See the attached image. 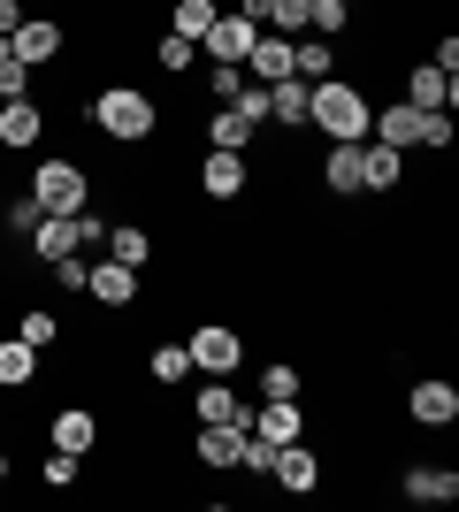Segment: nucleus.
Masks as SVG:
<instances>
[{
  "instance_id": "41",
  "label": "nucleus",
  "mask_w": 459,
  "mask_h": 512,
  "mask_svg": "<svg viewBox=\"0 0 459 512\" xmlns=\"http://www.w3.org/2000/svg\"><path fill=\"white\" fill-rule=\"evenodd\" d=\"M0 62H8V39H0Z\"/></svg>"
},
{
  "instance_id": "29",
  "label": "nucleus",
  "mask_w": 459,
  "mask_h": 512,
  "mask_svg": "<svg viewBox=\"0 0 459 512\" xmlns=\"http://www.w3.org/2000/svg\"><path fill=\"white\" fill-rule=\"evenodd\" d=\"M39 222H46V207H39V199H31V192L0 199V230H8V237H31V230H39Z\"/></svg>"
},
{
  "instance_id": "36",
  "label": "nucleus",
  "mask_w": 459,
  "mask_h": 512,
  "mask_svg": "<svg viewBox=\"0 0 459 512\" xmlns=\"http://www.w3.org/2000/svg\"><path fill=\"white\" fill-rule=\"evenodd\" d=\"M222 107H238L245 123H268V85H253V77H245V85H238V100H222Z\"/></svg>"
},
{
  "instance_id": "34",
  "label": "nucleus",
  "mask_w": 459,
  "mask_h": 512,
  "mask_svg": "<svg viewBox=\"0 0 459 512\" xmlns=\"http://www.w3.org/2000/svg\"><path fill=\"white\" fill-rule=\"evenodd\" d=\"M39 482H46V490H77V451H46Z\"/></svg>"
},
{
  "instance_id": "33",
  "label": "nucleus",
  "mask_w": 459,
  "mask_h": 512,
  "mask_svg": "<svg viewBox=\"0 0 459 512\" xmlns=\"http://www.w3.org/2000/svg\"><path fill=\"white\" fill-rule=\"evenodd\" d=\"M299 390H306V375L291 360H268L261 367V398H299Z\"/></svg>"
},
{
  "instance_id": "2",
  "label": "nucleus",
  "mask_w": 459,
  "mask_h": 512,
  "mask_svg": "<svg viewBox=\"0 0 459 512\" xmlns=\"http://www.w3.org/2000/svg\"><path fill=\"white\" fill-rule=\"evenodd\" d=\"M92 130H100L108 146H146L153 130H161V107L138 85H100L92 92Z\"/></svg>"
},
{
  "instance_id": "32",
  "label": "nucleus",
  "mask_w": 459,
  "mask_h": 512,
  "mask_svg": "<svg viewBox=\"0 0 459 512\" xmlns=\"http://www.w3.org/2000/svg\"><path fill=\"white\" fill-rule=\"evenodd\" d=\"M261 31H276V39H299V31H306V0H268Z\"/></svg>"
},
{
  "instance_id": "20",
  "label": "nucleus",
  "mask_w": 459,
  "mask_h": 512,
  "mask_svg": "<svg viewBox=\"0 0 459 512\" xmlns=\"http://www.w3.org/2000/svg\"><path fill=\"white\" fill-rule=\"evenodd\" d=\"M291 77H299V85H322V77H337V46L314 39V31H299V39H291Z\"/></svg>"
},
{
  "instance_id": "27",
  "label": "nucleus",
  "mask_w": 459,
  "mask_h": 512,
  "mask_svg": "<svg viewBox=\"0 0 459 512\" xmlns=\"http://www.w3.org/2000/svg\"><path fill=\"white\" fill-rule=\"evenodd\" d=\"M108 260H123V268H138V276H146V260H153V237L138 230V222H115V230H108Z\"/></svg>"
},
{
  "instance_id": "37",
  "label": "nucleus",
  "mask_w": 459,
  "mask_h": 512,
  "mask_svg": "<svg viewBox=\"0 0 459 512\" xmlns=\"http://www.w3.org/2000/svg\"><path fill=\"white\" fill-rule=\"evenodd\" d=\"M238 85H245V69H238V62H215V69H207V92H215V107H222V100H238Z\"/></svg>"
},
{
  "instance_id": "35",
  "label": "nucleus",
  "mask_w": 459,
  "mask_h": 512,
  "mask_svg": "<svg viewBox=\"0 0 459 512\" xmlns=\"http://www.w3.org/2000/svg\"><path fill=\"white\" fill-rule=\"evenodd\" d=\"M31 77H39V69L16 62V46H8V62H0V100H23V92H31Z\"/></svg>"
},
{
  "instance_id": "15",
  "label": "nucleus",
  "mask_w": 459,
  "mask_h": 512,
  "mask_svg": "<svg viewBox=\"0 0 459 512\" xmlns=\"http://www.w3.org/2000/svg\"><path fill=\"white\" fill-rule=\"evenodd\" d=\"M245 398L230 390V375H199V398H192V421H238L245 428Z\"/></svg>"
},
{
  "instance_id": "5",
  "label": "nucleus",
  "mask_w": 459,
  "mask_h": 512,
  "mask_svg": "<svg viewBox=\"0 0 459 512\" xmlns=\"http://www.w3.org/2000/svg\"><path fill=\"white\" fill-rule=\"evenodd\" d=\"M192 451H199V467H207V474H238L245 428L238 421H192Z\"/></svg>"
},
{
  "instance_id": "12",
  "label": "nucleus",
  "mask_w": 459,
  "mask_h": 512,
  "mask_svg": "<svg viewBox=\"0 0 459 512\" xmlns=\"http://www.w3.org/2000/svg\"><path fill=\"white\" fill-rule=\"evenodd\" d=\"M8 46H16V62L46 69V62H62L69 31H62V23H54V16H23V23H16V39H8Z\"/></svg>"
},
{
  "instance_id": "8",
  "label": "nucleus",
  "mask_w": 459,
  "mask_h": 512,
  "mask_svg": "<svg viewBox=\"0 0 459 512\" xmlns=\"http://www.w3.org/2000/svg\"><path fill=\"white\" fill-rule=\"evenodd\" d=\"M46 138V107L23 92V100H0V153H39Z\"/></svg>"
},
{
  "instance_id": "24",
  "label": "nucleus",
  "mask_w": 459,
  "mask_h": 512,
  "mask_svg": "<svg viewBox=\"0 0 459 512\" xmlns=\"http://www.w3.org/2000/svg\"><path fill=\"white\" fill-rule=\"evenodd\" d=\"M215 16H222V0H176V8H169V31L199 46L207 31H215Z\"/></svg>"
},
{
  "instance_id": "30",
  "label": "nucleus",
  "mask_w": 459,
  "mask_h": 512,
  "mask_svg": "<svg viewBox=\"0 0 459 512\" xmlns=\"http://www.w3.org/2000/svg\"><path fill=\"white\" fill-rule=\"evenodd\" d=\"M16 337L31 344V352H54V337H62V321L46 314V306H23V321H16Z\"/></svg>"
},
{
  "instance_id": "26",
  "label": "nucleus",
  "mask_w": 459,
  "mask_h": 512,
  "mask_svg": "<svg viewBox=\"0 0 459 512\" xmlns=\"http://www.w3.org/2000/svg\"><path fill=\"white\" fill-rule=\"evenodd\" d=\"M31 253L39 260H69L77 253V222H69V214H46L39 230H31Z\"/></svg>"
},
{
  "instance_id": "11",
  "label": "nucleus",
  "mask_w": 459,
  "mask_h": 512,
  "mask_svg": "<svg viewBox=\"0 0 459 512\" xmlns=\"http://www.w3.org/2000/svg\"><path fill=\"white\" fill-rule=\"evenodd\" d=\"M245 184H253L245 153H215V146H207V161H199V192L215 199V207H230V199H245Z\"/></svg>"
},
{
  "instance_id": "38",
  "label": "nucleus",
  "mask_w": 459,
  "mask_h": 512,
  "mask_svg": "<svg viewBox=\"0 0 459 512\" xmlns=\"http://www.w3.org/2000/svg\"><path fill=\"white\" fill-rule=\"evenodd\" d=\"M46 268H54V283H62V291H77V299H85V253H69V260H46Z\"/></svg>"
},
{
  "instance_id": "1",
  "label": "nucleus",
  "mask_w": 459,
  "mask_h": 512,
  "mask_svg": "<svg viewBox=\"0 0 459 512\" xmlns=\"http://www.w3.org/2000/svg\"><path fill=\"white\" fill-rule=\"evenodd\" d=\"M368 115L375 100L352 77H322L314 100H306V130H322V146H352V138H368Z\"/></svg>"
},
{
  "instance_id": "25",
  "label": "nucleus",
  "mask_w": 459,
  "mask_h": 512,
  "mask_svg": "<svg viewBox=\"0 0 459 512\" xmlns=\"http://www.w3.org/2000/svg\"><path fill=\"white\" fill-rule=\"evenodd\" d=\"M23 383H39V352L23 337H0V390H23Z\"/></svg>"
},
{
  "instance_id": "22",
  "label": "nucleus",
  "mask_w": 459,
  "mask_h": 512,
  "mask_svg": "<svg viewBox=\"0 0 459 512\" xmlns=\"http://www.w3.org/2000/svg\"><path fill=\"white\" fill-rule=\"evenodd\" d=\"M253 138H261V123H245L238 107H215V115H207V146L215 153H245Z\"/></svg>"
},
{
  "instance_id": "23",
  "label": "nucleus",
  "mask_w": 459,
  "mask_h": 512,
  "mask_svg": "<svg viewBox=\"0 0 459 512\" xmlns=\"http://www.w3.org/2000/svg\"><path fill=\"white\" fill-rule=\"evenodd\" d=\"M360 169H368V192H391V184H406V153L368 138V146H360Z\"/></svg>"
},
{
  "instance_id": "7",
  "label": "nucleus",
  "mask_w": 459,
  "mask_h": 512,
  "mask_svg": "<svg viewBox=\"0 0 459 512\" xmlns=\"http://www.w3.org/2000/svg\"><path fill=\"white\" fill-rule=\"evenodd\" d=\"M85 299L108 306V314L138 306V268H123V260H85Z\"/></svg>"
},
{
  "instance_id": "16",
  "label": "nucleus",
  "mask_w": 459,
  "mask_h": 512,
  "mask_svg": "<svg viewBox=\"0 0 459 512\" xmlns=\"http://www.w3.org/2000/svg\"><path fill=\"white\" fill-rule=\"evenodd\" d=\"M46 436H54V451H77V459H85V451L100 444V413L92 406H62L54 421H46Z\"/></svg>"
},
{
  "instance_id": "39",
  "label": "nucleus",
  "mask_w": 459,
  "mask_h": 512,
  "mask_svg": "<svg viewBox=\"0 0 459 512\" xmlns=\"http://www.w3.org/2000/svg\"><path fill=\"white\" fill-rule=\"evenodd\" d=\"M69 222H77V253H85V245H108V222H100L92 207H77Z\"/></svg>"
},
{
  "instance_id": "17",
  "label": "nucleus",
  "mask_w": 459,
  "mask_h": 512,
  "mask_svg": "<svg viewBox=\"0 0 459 512\" xmlns=\"http://www.w3.org/2000/svg\"><path fill=\"white\" fill-rule=\"evenodd\" d=\"M360 146H368V138H352V146H329V153H322V184H329L337 199L368 192V169H360Z\"/></svg>"
},
{
  "instance_id": "21",
  "label": "nucleus",
  "mask_w": 459,
  "mask_h": 512,
  "mask_svg": "<svg viewBox=\"0 0 459 512\" xmlns=\"http://www.w3.org/2000/svg\"><path fill=\"white\" fill-rule=\"evenodd\" d=\"M306 100H314V85H299V77L268 85V123L276 130H306Z\"/></svg>"
},
{
  "instance_id": "19",
  "label": "nucleus",
  "mask_w": 459,
  "mask_h": 512,
  "mask_svg": "<svg viewBox=\"0 0 459 512\" xmlns=\"http://www.w3.org/2000/svg\"><path fill=\"white\" fill-rule=\"evenodd\" d=\"M398 490L414 497V505H452V497H459V467H406V474H398Z\"/></svg>"
},
{
  "instance_id": "28",
  "label": "nucleus",
  "mask_w": 459,
  "mask_h": 512,
  "mask_svg": "<svg viewBox=\"0 0 459 512\" xmlns=\"http://www.w3.org/2000/svg\"><path fill=\"white\" fill-rule=\"evenodd\" d=\"M146 375L161 390H176V383H192V352H184V337L176 344H153V360H146Z\"/></svg>"
},
{
  "instance_id": "9",
  "label": "nucleus",
  "mask_w": 459,
  "mask_h": 512,
  "mask_svg": "<svg viewBox=\"0 0 459 512\" xmlns=\"http://www.w3.org/2000/svg\"><path fill=\"white\" fill-rule=\"evenodd\" d=\"M406 413H414V428H452V421H459V383L421 375V383L406 390Z\"/></svg>"
},
{
  "instance_id": "13",
  "label": "nucleus",
  "mask_w": 459,
  "mask_h": 512,
  "mask_svg": "<svg viewBox=\"0 0 459 512\" xmlns=\"http://www.w3.org/2000/svg\"><path fill=\"white\" fill-rule=\"evenodd\" d=\"M459 100V69H437V62H414L406 69V107H421V115H437V107Z\"/></svg>"
},
{
  "instance_id": "3",
  "label": "nucleus",
  "mask_w": 459,
  "mask_h": 512,
  "mask_svg": "<svg viewBox=\"0 0 459 512\" xmlns=\"http://www.w3.org/2000/svg\"><path fill=\"white\" fill-rule=\"evenodd\" d=\"M23 192L39 199L46 214H77L92 199V176H85V161H69V153H46L39 169H31V184H23Z\"/></svg>"
},
{
  "instance_id": "18",
  "label": "nucleus",
  "mask_w": 459,
  "mask_h": 512,
  "mask_svg": "<svg viewBox=\"0 0 459 512\" xmlns=\"http://www.w3.org/2000/svg\"><path fill=\"white\" fill-rule=\"evenodd\" d=\"M245 77H253V85H284L291 77V39H276V31H261V39H253V54H245Z\"/></svg>"
},
{
  "instance_id": "4",
  "label": "nucleus",
  "mask_w": 459,
  "mask_h": 512,
  "mask_svg": "<svg viewBox=\"0 0 459 512\" xmlns=\"http://www.w3.org/2000/svg\"><path fill=\"white\" fill-rule=\"evenodd\" d=\"M184 352H192L199 375H238L245 367V329L238 321H199L192 337H184Z\"/></svg>"
},
{
  "instance_id": "40",
  "label": "nucleus",
  "mask_w": 459,
  "mask_h": 512,
  "mask_svg": "<svg viewBox=\"0 0 459 512\" xmlns=\"http://www.w3.org/2000/svg\"><path fill=\"white\" fill-rule=\"evenodd\" d=\"M0 482H8V436H0Z\"/></svg>"
},
{
  "instance_id": "6",
  "label": "nucleus",
  "mask_w": 459,
  "mask_h": 512,
  "mask_svg": "<svg viewBox=\"0 0 459 512\" xmlns=\"http://www.w3.org/2000/svg\"><path fill=\"white\" fill-rule=\"evenodd\" d=\"M268 482L276 490H291V497H314L322 490V459H314V444H276V459H268Z\"/></svg>"
},
{
  "instance_id": "10",
  "label": "nucleus",
  "mask_w": 459,
  "mask_h": 512,
  "mask_svg": "<svg viewBox=\"0 0 459 512\" xmlns=\"http://www.w3.org/2000/svg\"><path fill=\"white\" fill-rule=\"evenodd\" d=\"M245 436H261L268 451H276V444H299V436H306V421H299V398H261V406L245 413Z\"/></svg>"
},
{
  "instance_id": "31",
  "label": "nucleus",
  "mask_w": 459,
  "mask_h": 512,
  "mask_svg": "<svg viewBox=\"0 0 459 512\" xmlns=\"http://www.w3.org/2000/svg\"><path fill=\"white\" fill-rule=\"evenodd\" d=\"M153 62L169 69V77H192V62H199V46H192V39H176V31H161V39H153Z\"/></svg>"
},
{
  "instance_id": "14",
  "label": "nucleus",
  "mask_w": 459,
  "mask_h": 512,
  "mask_svg": "<svg viewBox=\"0 0 459 512\" xmlns=\"http://www.w3.org/2000/svg\"><path fill=\"white\" fill-rule=\"evenodd\" d=\"M253 39H261V31L230 8V16H215V31L199 39V54H207V62H245V54H253Z\"/></svg>"
}]
</instances>
